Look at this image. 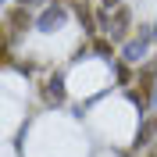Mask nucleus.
<instances>
[{"label": "nucleus", "mask_w": 157, "mask_h": 157, "mask_svg": "<svg viewBox=\"0 0 157 157\" xmlns=\"http://www.w3.org/2000/svg\"><path fill=\"white\" fill-rule=\"evenodd\" d=\"M7 25H11L14 32L29 29V14H25V4H21V7H11V11H7Z\"/></svg>", "instance_id": "1"}, {"label": "nucleus", "mask_w": 157, "mask_h": 157, "mask_svg": "<svg viewBox=\"0 0 157 157\" xmlns=\"http://www.w3.org/2000/svg\"><path fill=\"white\" fill-rule=\"evenodd\" d=\"M111 32H114L118 39L128 36V7H118V14H114V29H111Z\"/></svg>", "instance_id": "2"}, {"label": "nucleus", "mask_w": 157, "mask_h": 157, "mask_svg": "<svg viewBox=\"0 0 157 157\" xmlns=\"http://www.w3.org/2000/svg\"><path fill=\"white\" fill-rule=\"evenodd\" d=\"M118 4H121V0H104V7H118Z\"/></svg>", "instance_id": "3"}, {"label": "nucleus", "mask_w": 157, "mask_h": 157, "mask_svg": "<svg viewBox=\"0 0 157 157\" xmlns=\"http://www.w3.org/2000/svg\"><path fill=\"white\" fill-rule=\"evenodd\" d=\"M21 4H36V0H21Z\"/></svg>", "instance_id": "4"}, {"label": "nucleus", "mask_w": 157, "mask_h": 157, "mask_svg": "<svg viewBox=\"0 0 157 157\" xmlns=\"http://www.w3.org/2000/svg\"><path fill=\"white\" fill-rule=\"evenodd\" d=\"M154 128H157V121H154Z\"/></svg>", "instance_id": "5"}]
</instances>
